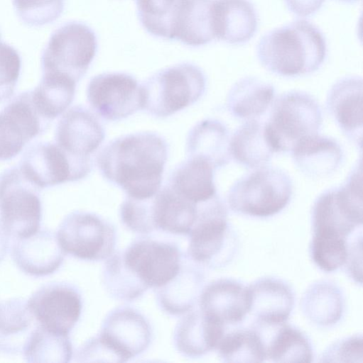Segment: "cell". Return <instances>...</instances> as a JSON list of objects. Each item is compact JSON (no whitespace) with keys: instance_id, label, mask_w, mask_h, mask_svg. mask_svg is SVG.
<instances>
[{"instance_id":"10","label":"cell","mask_w":363,"mask_h":363,"mask_svg":"<svg viewBox=\"0 0 363 363\" xmlns=\"http://www.w3.org/2000/svg\"><path fill=\"white\" fill-rule=\"evenodd\" d=\"M92 165L91 159L72 157L55 142H39L26 150L18 168L29 182L42 190L85 178Z\"/></svg>"},{"instance_id":"36","label":"cell","mask_w":363,"mask_h":363,"mask_svg":"<svg viewBox=\"0 0 363 363\" xmlns=\"http://www.w3.org/2000/svg\"><path fill=\"white\" fill-rule=\"evenodd\" d=\"M266 359L275 362H311L313 350L307 337L298 329L283 325L266 346Z\"/></svg>"},{"instance_id":"41","label":"cell","mask_w":363,"mask_h":363,"mask_svg":"<svg viewBox=\"0 0 363 363\" xmlns=\"http://www.w3.org/2000/svg\"><path fill=\"white\" fill-rule=\"evenodd\" d=\"M310 252L319 268L332 272L347 262L349 248L346 239L313 236Z\"/></svg>"},{"instance_id":"31","label":"cell","mask_w":363,"mask_h":363,"mask_svg":"<svg viewBox=\"0 0 363 363\" xmlns=\"http://www.w3.org/2000/svg\"><path fill=\"white\" fill-rule=\"evenodd\" d=\"M27 302L12 298L0 303V353L23 352L32 333L38 325Z\"/></svg>"},{"instance_id":"8","label":"cell","mask_w":363,"mask_h":363,"mask_svg":"<svg viewBox=\"0 0 363 363\" xmlns=\"http://www.w3.org/2000/svg\"><path fill=\"white\" fill-rule=\"evenodd\" d=\"M39 191L18 167L1 173L0 223L10 238H26L39 230L42 219Z\"/></svg>"},{"instance_id":"28","label":"cell","mask_w":363,"mask_h":363,"mask_svg":"<svg viewBox=\"0 0 363 363\" xmlns=\"http://www.w3.org/2000/svg\"><path fill=\"white\" fill-rule=\"evenodd\" d=\"M213 167L199 157H188L172 172L168 185L187 200L199 203L215 195Z\"/></svg>"},{"instance_id":"38","label":"cell","mask_w":363,"mask_h":363,"mask_svg":"<svg viewBox=\"0 0 363 363\" xmlns=\"http://www.w3.org/2000/svg\"><path fill=\"white\" fill-rule=\"evenodd\" d=\"M306 315L321 325L336 323L342 315V299L337 289L327 283L316 284L308 289L303 300Z\"/></svg>"},{"instance_id":"39","label":"cell","mask_w":363,"mask_h":363,"mask_svg":"<svg viewBox=\"0 0 363 363\" xmlns=\"http://www.w3.org/2000/svg\"><path fill=\"white\" fill-rule=\"evenodd\" d=\"M180 0H136L141 24L151 35L164 39L173 38L176 9Z\"/></svg>"},{"instance_id":"24","label":"cell","mask_w":363,"mask_h":363,"mask_svg":"<svg viewBox=\"0 0 363 363\" xmlns=\"http://www.w3.org/2000/svg\"><path fill=\"white\" fill-rule=\"evenodd\" d=\"M291 152L298 169L314 179L326 177L336 172L344 156L340 145L335 139L318 134L302 139Z\"/></svg>"},{"instance_id":"45","label":"cell","mask_w":363,"mask_h":363,"mask_svg":"<svg viewBox=\"0 0 363 363\" xmlns=\"http://www.w3.org/2000/svg\"><path fill=\"white\" fill-rule=\"evenodd\" d=\"M9 238L0 223V262L3 261L9 251Z\"/></svg>"},{"instance_id":"27","label":"cell","mask_w":363,"mask_h":363,"mask_svg":"<svg viewBox=\"0 0 363 363\" xmlns=\"http://www.w3.org/2000/svg\"><path fill=\"white\" fill-rule=\"evenodd\" d=\"M229 133L224 123L207 118L197 123L186 139L188 157H199L208 162L215 169L230 161Z\"/></svg>"},{"instance_id":"32","label":"cell","mask_w":363,"mask_h":363,"mask_svg":"<svg viewBox=\"0 0 363 363\" xmlns=\"http://www.w3.org/2000/svg\"><path fill=\"white\" fill-rule=\"evenodd\" d=\"M229 149L234 159L249 169L265 167L275 152L267 138L265 125L255 119L247 121L234 131Z\"/></svg>"},{"instance_id":"4","label":"cell","mask_w":363,"mask_h":363,"mask_svg":"<svg viewBox=\"0 0 363 363\" xmlns=\"http://www.w3.org/2000/svg\"><path fill=\"white\" fill-rule=\"evenodd\" d=\"M142 110L164 118L193 104L203 95L206 78L194 64L180 63L165 68L141 84Z\"/></svg>"},{"instance_id":"35","label":"cell","mask_w":363,"mask_h":363,"mask_svg":"<svg viewBox=\"0 0 363 363\" xmlns=\"http://www.w3.org/2000/svg\"><path fill=\"white\" fill-rule=\"evenodd\" d=\"M217 348L225 362H262L266 359V345L254 330L241 329L224 335Z\"/></svg>"},{"instance_id":"5","label":"cell","mask_w":363,"mask_h":363,"mask_svg":"<svg viewBox=\"0 0 363 363\" xmlns=\"http://www.w3.org/2000/svg\"><path fill=\"white\" fill-rule=\"evenodd\" d=\"M292 192L293 182L285 171L265 166L237 180L229 189L227 200L237 213L269 217L287 206Z\"/></svg>"},{"instance_id":"18","label":"cell","mask_w":363,"mask_h":363,"mask_svg":"<svg viewBox=\"0 0 363 363\" xmlns=\"http://www.w3.org/2000/svg\"><path fill=\"white\" fill-rule=\"evenodd\" d=\"M65 255L57 236L47 229L38 230L26 238H15L11 246V257L18 267L36 277L54 273L61 266Z\"/></svg>"},{"instance_id":"44","label":"cell","mask_w":363,"mask_h":363,"mask_svg":"<svg viewBox=\"0 0 363 363\" xmlns=\"http://www.w3.org/2000/svg\"><path fill=\"white\" fill-rule=\"evenodd\" d=\"M325 0H286L289 10L300 16H308L316 12Z\"/></svg>"},{"instance_id":"1","label":"cell","mask_w":363,"mask_h":363,"mask_svg":"<svg viewBox=\"0 0 363 363\" xmlns=\"http://www.w3.org/2000/svg\"><path fill=\"white\" fill-rule=\"evenodd\" d=\"M168 158V145L153 132L128 134L110 141L99 152L102 175L128 197L146 199L161 187Z\"/></svg>"},{"instance_id":"37","label":"cell","mask_w":363,"mask_h":363,"mask_svg":"<svg viewBox=\"0 0 363 363\" xmlns=\"http://www.w3.org/2000/svg\"><path fill=\"white\" fill-rule=\"evenodd\" d=\"M103 284L116 299L132 301L148 289L125 264L121 252H113L106 261L102 272Z\"/></svg>"},{"instance_id":"12","label":"cell","mask_w":363,"mask_h":363,"mask_svg":"<svg viewBox=\"0 0 363 363\" xmlns=\"http://www.w3.org/2000/svg\"><path fill=\"white\" fill-rule=\"evenodd\" d=\"M87 98L93 111L107 121H119L143 106L141 85L131 75L123 72L98 74L90 81Z\"/></svg>"},{"instance_id":"20","label":"cell","mask_w":363,"mask_h":363,"mask_svg":"<svg viewBox=\"0 0 363 363\" xmlns=\"http://www.w3.org/2000/svg\"><path fill=\"white\" fill-rule=\"evenodd\" d=\"M200 310L222 324L241 322L250 311L249 286L222 279L207 286L200 295Z\"/></svg>"},{"instance_id":"2","label":"cell","mask_w":363,"mask_h":363,"mask_svg":"<svg viewBox=\"0 0 363 363\" xmlns=\"http://www.w3.org/2000/svg\"><path fill=\"white\" fill-rule=\"evenodd\" d=\"M326 43L320 30L305 20H297L271 30L257 45V56L269 71L296 77L316 71L326 56Z\"/></svg>"},{"instance_id":"21","label":"cell","mask_w":363,"mask_h":363,"mask_svg":"<svg viewBox=\"0 0 363 363\" xmlns=\"http://www.w3.org/2000/svg\"><path fill=\"white\" fill-rule=\"evenodd\" d=\"M149 220L154 230L188 235L198 213V203L175 193L168 184L153 196L146 199Z\"/></svg>"},{"instance_id":"22","label":"cell","mask_w":363,"mask_h":363,"mask_svg":"<svg viewBox=\"0 0 363 363\" xmlns=\"http://www.w3.org/2000/svg\"><path fill=\"white\" fill-rule=\"evenodd\" d=\"M224 326L200 310L194 311L178 323L173 337L175 347L185 357H200L217 347L224 335Z\"/></svg>"},{"instance_id":"15","label":"cell","mask_w":363,"mask_h":363,"mask_svg":"<svg viewBox=\"0 0 363 363\" xmlns=\"http://www.w3.org/2000/svg\"><path fill=\"white\" fill-rule=\"evenodd\" d=\"M49 124L34 108L29 91L13 98L0 111V161L17 156L28 143L44 133Z\"/></svg>"},{"instance_id":"23","label":"cell","mask_w":363,"mask_h":363,"mask_svg":"<svg viewBox=\"0 0 363 363\" xmlns=\"http://www.w3.org/2000/svg\"><path fill=\"white\" fill-rule=\"evenodd\" d=\"M249 288V313L259 323L276 326L286 321L294 304L293 294L286 284L274 278H264L256 281Z\"/></svg>"},{"instance_id":"42","label":"cell","mask_w":363,"mask_h":363,"mask_svg":"<svg viewBox=\"0 0 363 363\" xmlns=\"http://www.w3.org/2000/svg\"><path fill=\"white\" fill-rule=\"evenodd\" d=\"M21 67V60L18 52L0 40V103L13 94Z\"/></svg>"},{"instance_id":"7","label":"cell","mask_w":363,"mask_h":363,"mask_svg":"<svg viewBox=\"0 0 363 363\" xmlns=\"http://www.w3.org/2000/svg\"><path fill=\"white\" fill-rule=\"evenodd\" d=\"M97 51V39L86 24L67 22L51 35L43 51V73L67 75L77 83L85 74Z\"/></svg>"},{"instance_id":"11","label":"cell","mask_w":363,"mask_h":363,"mask_svg":"<svg viewBox=\"0 0 363 363\" xmlns=\"http://www.w3.org/2000/svg\"><path fill=\"white\" fill-rule=\"evenodd\" d=\"M58 241L65 254L82 260L108 258L116 243V233L110 223L90 212L74 211L61 222Z\"/></svg>"},{"instance_id":"19","label":"cell","mask_w":363,"mask_h":363,"mask_svg":"<svg viewBox=\"0 0 363 363\" xmlns=\"http://www.w3.org/2000/svg\"><path fill=\"white\" fill-rule=\"evenodd\" d=\"M363 84L359 77H346L329 90L326 104L342 131L362 150Z\"/></svg>"},{"instance_id":"29","label":"cell","mask_w":363,"mask_h":363,"mask_svg":"<svg viewBox=\"0 0 363 363\" xmlns=\"http://www.w3.org/2000/svg\"><path fill=\"white\" fill-rule=\"evenodd\" d=\"M192 259L183 256L181 268L169 283L157 289L160 306L169 314L180 315L195 306L203 277Z\"/></svg>"},{"instance_id":"3","label":"cell","mask_w":363,"mask_h":363,"mask_svg":"<svg viewBox=\"0 0 363 363\" xmlns=\"http://www.w3.org/2000/svg\"><path fill=\"white\" fill-rule=\"evenodd\" d=\"M362 160L357 162L345 183L323 191L312 209L313 235L347 238L363 221Z\"/></svg>"},{"instance_id":"14","label":"cell","mask_w":363,"mask_h":363,"mask_svg":"<svg viewBox=\"0 0 363 363\" xmlns=\"http://www.w3.org/2000/svg\"><path fill=\"white\" fill-rule=\"evenodd\" d=\"M28 307L38 325L52 333L68 335L82 312L79 291L70 284L55 282L38 289Z\"/></svg>"},{"instance_id":"16","label":"cell","mask_w":363,"mask_h":363,"mask_svg":"<svg viewBox=\"0 0 363 363\" xmlns=\"http://www.w3.org/2000/svg\"><path fill=\"white\" fill-rule=\"evenodd\" d=\"M227 209L217 194L198 205L196 222L190 234L188 257L197 264L217 265L227 231Z\"/></svg>"},{"instance_id":"26","label":"cell","mask_w":363,"mask_h":363,"mask_svg":"<svg viewBox=\"0 0 363 363\" xmlns=\"http://www.w3.org/2000/svg\"><path fill=\"white\" fill-rule=\"evenodd\" d=\"M214 0H180L173 28V39L189 46L204 45L215 39Z\"/></svg>"},{"instance_id":"9","label":"cell","mask_w":363,"mask_h":363,"mask_svg":"<svg viewBox=\"0 0 363 363\" xmlns=\"http://www.w3.org/2000/svg\"><path fill=\"white\" fill-rule=\"evenodd\" d=\"M151 336L146 319L133 308L121 307L107 316L99 335L92 342L103 361L124 362L146 350Z\"/></svg>"},{"instance_id":"34","label":"cell","mask_w":363,"mask_h":363,"mask_svg":"<svg viewBox=\"0 0 363 363\" xmlns=\"http://www.w3.org/2000/svg\"><path fill=\"white\" fill-rule=\"evenodd\" d=\"M28 362H68L72 355L68 335L48 331L38 325L32 331L23 350Z\"/></svg>"},{"instance_id":"46","label":"cell","mask_w":363,"mask_h":363,"mask_svg":"<svg viewBox=\"0 0 363 363\" xmlns=\"http://www.w3.org/2000/svg\"><path fill=\"white\" fill-rule=\"evenodd\" d=\"M344 1H356V0H344Z\"/></svg>"},{"instance_id":"43","label":"cell","mask_w":363,"mask_h":363,"mask_svg":"<svg viewBox=\"0 0 363 363\" xmlns=\"http://www.w3.org/2000/svg\"><path fill=\"white\" fill-rule=\"evenodd\" d=\"M363 340L356 335L332 346L323 356L325 362H362Z\"/></svg>"},{"instance_id":"17","label":"cell","mask_w":363,"mask_h":363,"mask_svg":"<svg viewBox=\"0 0 363 363\" xmlns=\"http://www.w3.org/2000/svg\"><path fill=\"white\" fill-rule=\"evenodd\" d=\"M104 137V128L97 118L85 107L75 106L59 120L55 143L72 157L91 159Z\"/></svg>"},{"instance_id":"25","label":"cell","mask_w":363,"mask_h":363,"mask_svg":"<svg viewBox=\"0 0 363 363\" xmlns=\"http://www.w3.org/2000/svg\"><path fill=\"white\" fill-rule=\"evenodd\" d=\"M258 18L249 0H214L213 26L215 39L240 44L254 35Z\"/></svg>"},{"instance_id":"6","label":"cell","mask_w":363,"mask_h":363,"mask_svg":"<svg viewBox=\"0 0 363 363\" xmlns=\"http://www.w3.org/2000/svg\"><path fill=\"white\" fill-rule=\"evenodd\" d=\"M322 122L316 99L306 92L291 91L275 101L265 132L275 152H288L302 139L318 134Z\"/></svg>"},{"instance_id":"33","label":"cell","mask_w":363,"mask_h":363,"mask_svg":"<svg viewBox=\"0 0 363 363\" xmlns=\"http://www.w3.org/2000/svg\"><path fill=\"white\" fill-rule=\"evenodd\" d=\"M275 95L272 85L255 77L237 81L229 91L226 104L235 118L247 121L264 114Z\"/></svg>"},{"instance_id":"40","label":"cell","mask_w":363,"mask_h":363,"mask_svg":"<svg viewBox=\"0 0 363 363\" xmlns=\"http://www.w3.org/2000/svg\"><path fill=\"white\" fill-rule=\"evenodd\" d=\"M17 16L31 26H40L58 19L64 9V0H12Z\"/></svg>"},{"instance_id":"13","label":"cell","mask_w":363,"mask_h":363,"mask_svg":"<svg viewBox=\"0 0 363 363\" xmlns=\"http://www.w3.org/2000/svg\"><path fill=\"white\" fill-rule=\"evenodd\" d=\"M122 257L125 264L147 288L159 289L179 272L183 255L170 242L140 238L131 243Z\"/></svg>"},{"instance_id":"30","label":"cell","mask_w":363,"mask_h":363,"mask_svg":"<svg viewBox=\"0 0 363 363\" xmlns=\"http://www.w3.org/2000/svg\"><path fill=\"white\" fill-rule=\"evenodd\" d=\"M76 84L67 75L43 73L38 85L29 91L31 102L39 116L50 123L64 113L74 99Z\"/></svg>"}]
</instances>
